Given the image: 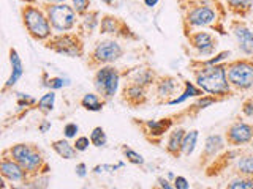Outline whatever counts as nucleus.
Wrapping results in <instances>:
<instances>
[{"label":"nucleus","instance_id":"obj_31","mask_svg":"<svg viewBox=\"0 0 253 189\" xmlns=\"http://www.w3.org/2000/svg\"><path fill=\"white\" fill-rule=\"evenodd\" d=\"M73 6L76 13H85L90 6V0H73Z\"/></svg>","mask_w":253,"mask_h":189},{"label":"nucleus","instance_id":"obj_23","mask_svg":"<svg viewBox=\"0 0 253 189\" xmlns=\"http://www.w3.org/2000/svg\"><path fill=\"white\" fill-rule=\"evenodd\" d=\"M174 89H176V81L171 77H166L158 84V93H160L162 96H168V94L174 92Z\"/></svg>","mask_w":253,"mask_h":189},{"label":"nucleus","instance_id":"obj_36","mask_svg":"<svg viewBox=\"0 0 253 189\" xmlns=\"http://www.w3.org/2000/svg\"><path fill=\"white\" fill-rule=\"evenodd\" d=\"M174 185H176V189H188V183L184 177H177L176 181H174Z\"/></svg>","mask_w":253,"mask_h":189},{"label":"nucleus","instance_id":"obj_29","mask_svg":"<svg viewBox=\"0 0 253 189\" xmlns=\"http://www.w3.org/2000/svg\"><path fill=\"white\" fill-rule=\"evenodd\" d=\"M147 126L152 129L154 134H162L169 126V122H147Z\"/></svg>","mask_w":253,"mask_h":189},{"label":"nucleus","instance_id":"obj_8","mask_svg":"<svg viewBox=\"0 0 253 189\" xmlns=\"http://www.w3.org/2000/svg\"><path fill=\"white\" fill-rule=\"evenodd\" d=\"M226 139L231 145H244L253 139V126L245 122H236L229 126Z\"/></svg>","mask_w":253,"mask_h":189},{"label":"nucleus","instance_id":"obj_17","mask_svg":"<svg viewBox=\"0 0 253 189\" xmlns=\"http://www.w3.org/2000/svg\"><path fill=\"white\" fill-rule=\"evenodd\" d=\"M221 148H223V139H221L220 136H209L208 139H206L204 152L208 155H211V156L217 155Z\"/></svg>","mask_w":253,"mask_h":189},{"label":"nucleus","instance_id":"obj_42","mask_svg":"<svg viewBox=\"0 0 253 189\" xmlns=\"http://www.w3.org/2000/svg\"><path fill=\"white\" fill-rule=\"evenodd\" d=\"M160 185H162V188H163V189H172V188L169 186V183H168V181H166V180H162V178H160Z\"/></svg>","mask_w":253,"mask_h":189},{"label":"nucleus","instance_id":"obj_7","mask_svg":"<svg viewBox=\"0 0 253 189\" xmlns=\"http://www.w3.org/2000/svg\"><path fill=\"white\" fill-rule=\"evenodd\" d=\"M187 21L190 26H196V27L211 26V24L217 21V13L209 5H196L188 11Z\"/></svg>","mask_w":253,"mask_h":189},{"label":"nucleus","instance_id":"obj_18","mask_svg":"<svg viewBox=\"0 0 253 189\" xmlns=\"http://www.w3.org/2000/svg\"><path fill=\"white\" fill-rule=\"evenodd\" d=\"M196 140H198V131H190L185 134L184 142H182V152L185 155L193 153L195 145H196Z\"/></svg>","mask_w":253,"mask_h":189},{"label":"nucleus","instance_id":"obj_14","mask_svg":"<svg viewBox=\"0 0 253 189\" xmlns=\"http://www.w3.org/2000/svg\"><path fill=\"white\" fill-rule=\"evenodd\" d=\"M2 173L10 178L13 181H18L24 178V170L18 162H13V161H3L2 162Z\"/></svg>","mask_w":253,"mask_h":189},{"label":"nucleus","instance_id":"obj_30","mask_svg":"<svg viewBox=\"0 0 253 189\" xmlns=\"http://www.w3.org/2000/svg\"><path fill=\"white\" fill-rule=\"evenodd\" d=\"M124 153H125V156L128 158V159L133 162V164H144V159H142V156L141 155H138L136 152H133L131 148H124Z\"/></svg>","mask_w":253,"mask_h":189},{"label":"nucleus","instance_id":"obj_4","mask_svg":"<svg viewBox=\"0 0 253 189\" xmlns=\"http://www.w3.org/2000/svg\"><path fill=\"white\" fill-rule=\"evenodd\" d=\"M47 18L52 24V27L59 32L70 30L75 26L76 21V13L71 6L60 3V5H52L47 8Z\"/></svg>","mask_w":253,"mask_h":189},{"label":"nucleus","instance_id":"obj_19","mask_svg":"<svg viewBox=\"0 0 253 189\" xmlns=\"http://www.w3.org/2000/svg\"><path fill=\"white\" fill-rule=\"evenodd\" d=\"M81 104L85 109H89V110H101V107H103V102H100L98 96H97V94H93V93H87L85 96L83 98Z\"/></svg>","mask_w":253,"mask_h":189},{"label":"nucleus","instance_id":"obj_6","mask_svg":"<svg viewBox=\"0 0 253 189\" xmlns=\"http://www.w3.org/2000/svg\"><path fill=\"white\" fill-rule=\"evenodd\" d=\"M11 155L16 159V162H18L21 167L26 169V170H35L40 165V161H42L40 153L34 147H30L27 144L14 145L11 148Z\"/></svg>","mask_w":253,"mask_h":189},{"label":"nucleus","instance_id":"obj_39","mask_svg":"<svg viewBox=\"0 0 253 189\" xmlns=\"http://www.w3.org/2000/svg\"><path fill=\"white\" fill-rule=\"evenodd\" d=\"M76 173L79 177H84L85 175V164H79L76 167Z\"/></svg>","mask_w":253,"mask_h":189},{"label":"nucleus","instance_id":"obj_9","mask_svg":"<svg viewBox=\"0 0 253 189\" xmlns=\"http://www.w3.org/2000/svg\"><path fill=\"white\" fill-rule=\"evenodd\" d=\"M122 55V47L116 41H101L95 47L93 57L101 63H111Z\"/></svg>","mask_w":253,"mask_h":189},{"label":"nucleus","instance_id":"obj_1","mask_svg":"<svg viewBox=\"0 0 253 189\" xmlns=\"http://www.w3.org/2000/svg\"><path fill=\"white\" fill-rule=\"evenodd\" d=\"M196 84L203 92L212 94H226L229 93V81L226 76V68L221 65L204 66L196 74Z\"/></svg>","mask_w":253,"mask_h":189},{"label":"nucleus","instance_id":"obj_25","mask_svg":"<svg viewBox=\"0 0 253 189\" xmlns=\"http://www.w3.org/2000/svg\"><path fill=\"white\" fill-rule=\"evenodd\" d=\"M125 94L128 96V99H134V101H139L144 98V89L141 85H131L128 87V90H125Z\"/></svg>","mask_w":253,"mask_h":189},{"label":"nucleus","instance_id":"obj_21","mask_svg":"<svg viewBox=\"0 0 253 189\" xmlns=\"http://www.w3.org/2000/svg\"><path fill=\"white\" fill-rule=\"evenodd\" d=\"M201 92L196 89V87L193 85V84H190V82H187L185 84V92L182 93V96H179V98H176V99H172V101H169V104L172 106V104H179V102H184L187 98H190V96H198Z\"/></svg>","mask_w":253,"mask_h":189},{"label":"nucleus","instance_id":"obj_33","mask_svg":"<svg viewBox=\"0 0 253 189\" xmlns=\"http://www.w3.org/2000/svg\"><path fill=\"white\" fill-rule=\"evenodd\" d=\"M97 16L98 13H90L89 16H85V19H84V24H85V27H89V30H92L95 26H97Z\"/></svg>","mask_w":253,"mask_h":189},{"label":"nucleus","instance_id":"obj_20","mask_svg":"<svg viewBox=\"0 0 253 189\" xmlns=\"http://www.w3.org/2000/svg\"><path fill=\"white\" fill-rule=\"evenodd\" d=\"M237 169H239V172H242L244 175H253V156L252 155L242 156L239 162H237Z\"/></svg>","mask_w":253,"mask_h":189},{"label":"nucleus","instance_id":"obj_37","mask_svg":"<svg viewBox=\"0 0 253 189\" xmlns=\"http://www.w3.org/2000/svg\"><path fill=\"white\" fill-rule=\"evenodd\" d=\"M49 87H51V89H60V87H63V79H59V77L51 79Z\"/></svg>","mask_w":253,"mask_h":189},{"label":"nucleus","instance_id":"obj_2","mask_svg":"<svg viewBox=\"0 0 253 189\" xmlns=\"http://www.w3.org/2000/svg\"><path fill=\"white\" fill-rule=\"evenodd\" d=\"M22 19L29 33L37 39H44L51 35L49 18L35 6H24L22 8Z\"/></svg>","mask_w":253,"mask_h":189},{"label":"nucleus","instance_id":"obj_5","mask_svg":"<svg viewBox=\"0 0 253 189\" xmlns=\"http://www.w3.org/2000/svg\"><path fill=\"white\" fill-rule=\"evenodd\" d=\"M119 85V73L116 68H101L97 76H95V87H97L98 93H101L105 98H113L117 92Z\"/></svg>","mask_w":253,"mask_h":189},{"label":"nucleus","instance_id":"obj_43","mask_svg":"<svg viewBox=\"0 0 253 189\" xmlns=\"http://www.w3.org/2000/svg\"><path fill=\"white\" fill-rule=\"evenodd\" d=\"M47 2H51V3H55V5H60V3H63L65 0H47Z\"/></svg>","mask_w":253,"mask_h":189},{"label":"nucleus","instance_id":"obj_32","mask_svg":"<svg viewBox=\"0 0 253 189\" xmlns=\"http://www.w3.org/2000/svg\"><path fill=\"white\" fill-rule=\"evenodd\" d=\"M92 140H89L87 137H78L76 142H75V148L78 150V152H84V150H87V147H89Z\"/></svg>","mask_w":253,"mask_h":189},{"label":"nucleus","instance_id":"obj_24","mask_svg":"<svg viewBox=\"0 0 253 189\" xmlns=\"http://www.w3.org/2000/svg\"><path fill=\"white\" fill-rule=\"evenodd\" d=\"M226 3L231 10L242 11V10H249L253 3V0H226Z\"/></svg>","mask_w":253,"mask_h":189},{"label":"nucleus","instance_id":"obj_10","mask_svg":"<svg viewBox=\"0 0 253 189\" xmlns=\"http://www.w3.org/2000/svg\"><path fill=\"white\" fill-rule=\"evenodd\" d=\"M233 33L239 43V47L244 54L253 55V33L249 30L247 26H244L242 22L233 24Z\"/></svg>","mask_w":253,"mask_h":189},{"label":"nucleus","instance_id":"obj_26","mask_svg":"<svg viewBox=\"0 0 253 189\" xmlns=\"http://www.w3.org/2000/svg\"><path fill=\"white\" fill-rule=\"evenodd\" d=\"M90 140L95 147H103L106 144V134L101 128H95L92 131V136H90Z\"/></svg>","mask_w":253,"mask_h":189},{"label":"nucleus","instance_id":"obj_3","mask_svg":"<svg viewBox=\"0 0 253 189\" xmlns=\"http://www.w3.org/2000/svg\"><path fill=\"white\" fill-rule=\"evenodd\" d=\"M226 76L229 84L237 87V89H250V87H253V63L247 60L234 62L228 68Z\"/></svg>","mask_w":253,"mask_h":189},{"label":"nucleus","instance_id":"obj_41","mask_svg":"<svg viewBox=\"0 0 253 189\" xmlns=\"http://www.w3.org/2000/svg\"><path fill=\"white\" fill-rule=\"evenodd\" d=\"M144 3H146V6H155L157 3H158V0H144Z\"/></svg>","mask_w":253,"mask_h":189},{"label":"nucleus","instance_id":"obj_35","mask_svg":"<svg viewBox=\"0 0 253 189\" xmlns=\"http://www.w3.org/2000/svg\"><path fill=\"white\" fill-rule=\"evenodd\" d=\"M63 132H65L67 137H75L76 132H78V125L76 123H68L65 126V129H63Z\"/></svg>","mask_w":253,"mask_h":189},{"label":"nucleus","instance_id":"obj_12","mask_svg":"<svg viewBox=\"0 0 253 189\" xmlns=\"http://www.w3.org/2000/svg\"><path fill=\"white\" fill-rule=\"evenodd\" d=\"M54 47L55 51H59L62 54H68V55H79L81 54V44L75 38V36H59L57 39H54Z\"/></svg>","mask_w":253,"mask_h":189},{"label":"nucleus","instance_id":"obj_15","mask_svg":"<svg viewBox=\"0 0 253 189\" xmlns=\"http://www.w3.org/2000/svg\"><path fill=\"white\" fill-rule=\"evenodd\" d=\"M54 150L57 152L62 158H65V159H71V158L76 156V152L78 150L75 147H71L67 140H55L52 144Z\"/></svg>","mask_w":253,"mask_h":189},{"label":"nucleus","instance_id":"obj_44","mask_svg":"<svg viewBox=\"0 0 253 189\" xmlns=\"http://www.w3.org/2000/svg\"><path fill=\"white\" fill-rule=\"evenodd\" d=\"M103 3H106V5H114L116 3V0H101Z\"/></svg>","mask_w":253,"mask_h":189},{"label":"nucleus","instance_id":"obj_34","mask_svg":"<svg viewBox=\"0 0 253 189\" xmlns=\"http://www.w3.org/2000/svg\"><path fill=\"white\" fill-rule=\"evenodd\" d=\"M242 112H244L245 115H247V117L253 118V98H250V99H247V101L244 102Z\"/></svg>","mask_w":253,"mask_h":189},{"label":"nucleus","instance_id":"obj_40","mask_svg":"<svg viewBox=\"0 0 253 189\" xmlns=\"http://www.w3.org/2000/svg\"><path fill=\"white\" fill-rule=\"evenodd\" d=\"M49 128H51V122H44L42 126H40V131H42V132H46Z\"/></svg>","mask_w":253,"mask_h":189},{"label":"nucleus","instance_id":"obj_28","mask_svg":"<svg viewBox=\"0 0 253 189\" xmlns=\"http://www.w3.org/2000/svg\"><path fill=\"white\" fill-rule=\"evenodd\" d=\"M114 32H116V18L106 16L101 21V33H114Z\"/></svg>","mask_w":253,"mask_h":189},{"label":"nucleus","instance_id":"obj_11","mask_svg":"<svg viewBox=\"0 0 253 189\" xmlns=\"http://www.w3.org/2000/svg\"><path fill=\"white\" fill-rule=\"evenodd\" d=\"M190 39H192V44L203 55L212 54L213 49H215V46H217V41L213 39V36L211 33H208V32H198V33L192 35Z\"/></svg>","mask_w":253,"mask_h":189},{"label":"nucleus","instance_id":"obj_27","mask_svg":"<svg viewBox=\"0 0 253 189\" xmlns=\"http://www.w3.org/2000/svg\"><path fill=\"white\" fill-rule=\"evenodd\" d=\"M228 189H253V180L249 178H237L228 185Z\"/></svg>","mask_w":253,"mask_h":189},{"label":"nucleus","instance_id":"obj_38","mask_svg":"<svg viewBox=\"0 0 253 189\" xmlns=\"http://www.w3.org/2000/svg\"><path fill=\"white\" fill-rule=\"evenodd\" d=\"M213 102H215V99H213V98H204V99H200V102H198V106L204 109L206 106L213 104Z\"/></svg>","mask_w":253,"mask_h":189},{"label":"nucleus","instance_id":"obj_16","mask_svg":"<svg viewBox=\"0 0 253 189\" xmlns=\"http://www.w3.org/2000/svg\"><path fill=\"white\" fill-rule=\"evenodd\" d=\"M184 137H185V131L180 129V128L171 134V137L168 140V150L171 153H177L179 150H182V142H184Z\"/></svg>","mask_w":253,"mask_h":189},{"label":"nucleus","instance_id":"obj_22","mask_svg":"<svg viewBox=\"0 0 253 189\" xmlns=\"http://www.w3.org/2000/svg\"><path fill=\"white\" fill-rule=\"evenodd\" d=\"M54 99H55V94H54V92L46 93L44 96L38 101V109L42 110V112H44V114L51 112V110L54 109Z\"/></svg>","mask_w":253,"mask_h":189},{"label":"nucleus","instance_id":"obj_45","mask_svg":"<svg viewBox=\"0 0 253 189\" xmlns=\"http://www.w3.org/2000/svg\"><path fill=\"white\" fill-rule=\"evenodd\" d=\"M252 148H253V139H252Z\"/></svg>","mask_w":253,"mask_h":189},{"label":"nucleus","instance_id":"obj_13","mask_svg":"<svg viewBox=\"0 0 253 189\" xmlns=\"http://www.w3.org/2000/svg\"><path fill=\"white\" fill-rule=\"evenodd\" d=\"M10 60H11L13 73H11L10 79H8V82H6V85H5L6 89H8V87L14 85L16 82L19 81V77L22 76V62H21V59H19L18 52H16L14 49H11V51H10Z\"/></svg>","mask_w":253,"mask_h":189}]
</instances>
